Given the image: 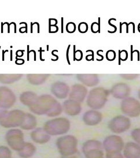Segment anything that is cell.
Masks as SVG:
<instances>
[{"instance_id":"1","label":"cell","mask_w":140,"mask_h":158,"mask_svg":"<svg viewBox=\"0 0 140 158\" xmlns=\"http://www.w3.org/2000/svg\"><path fill=\"white\" fill-rule=\"evenodd\" d=\"M109 94V90L103 87L92 89L87 97V105L94 110L101 109L107 102Z\"/></svg>"},{"instance_id":"2","label":"cell","mask_w":140,"mask_h":158,"mask_svg":"<svg viewBox=\"0 0 140 158\" xmlns=\"http://www.w3.org/2000/svg\"><path fill=\"white\" fill-rule=\"evenodd\" d=\"M58 102L50 94H42L38 97L36 102L29 107L30 110L38 115H47L54 107L57 104Z\"/></svg>"},{"instance_id":"3","label":"cell","mask_w":140,"mask_h":158,"mask_svg":"<svg viewBox=\"0 0 140 158\" xmlns=\"http://www.w3.org/2000/svg\"><path fill=\"white\" fill-rule=\"evenodd\" d=\"M56 145L63 157L69 156L78 152V140L71 135H63L59 138Z\"/></svg>"},{"instance_id":"4","label":"cell","mask_w":140,"mask_h":158,"mask_svg":"<svg viewBox=\"0 0 140 158\" xmlns=\"http://www.w3.org/2000/svg\"><path fill=\"white\" fill-rule=\"evenodd\" d=\"M70 122L65 118H57L45 123L43 129L50 135H64L70 130Z\"/></svg>"},{"instance_id":"5","label":"cell","mask_w":140,"mask_h":158,"mask_svg":"<svg viewBox=\"0 0 140 158\" xmlns=\"http://www.w3.org/2000/svg\"><path fill=\"white\" fill-rule=\"evenodd\" d=\"M25 113L19 110L8 112L0 119V125L5 128H12L20 126L23 122Z\"/></svg>"},{"instance_id":"6","label":"cell","mask_w":140,"mask_h":158,"mask_svg":"<svg viewBox=\"0 0 140 158\" xmlns=\"http://www.w3.org/2000/svg\"><path fill=\"white\" fill-rule=\"evenodd\" d=\"M103 144L96 139L86 141L82 147V151L86 158H104Z\"/></svg>"},{"instance_id":"7","label":"cell","mask_w":140,"mask_h":158,"mask_svg":"<svg viewBox=\"0 0 140 158\" xmlns=\"http://www.w3.org/2000/svg\"><path fill=\"white\" fill-rule=\"evenodd\" d=\"M131 123L130 119L123 115H117L112 118L108 123V128L112 132L121 134L129 130Z\"/></svg>"},{"instance_id":"8","label":"cell","mask_w":140,"mask_h":158,"mask_svg":"<svg viewBox=\"0 0 140 158\" xmlns=\"http://www.w3.org/2000/svg\"><path fill=\"white\" fill-rule=\"evenodd\" d=\"M121 110L126 116L138 117L140 115V102L135 98H126L121 101Z\"/></svg>"},{"instance_id":"9","label":"cell","mask_w":140,"mask_h":158,"mask_svg":"<svg viewBox=\"0 0 140 158\" xmlns=\"http://www.w3.org/2000/svg\"><path fill=\"white\" fill-rule=\"evenodd\" d=\"M5 139L10 147L17 151L22 148L25 144L23 133L19 129H10L7 131Z\"/></svg>"},{"instance_id":"10","label":"cell","mask_w":140,"mask_h":158,"mask_svg":"<svg viewBox=\"0 0 140 158\" xmlns=\"http://www.w3.org/2000/svg\"><path fill=\"white\" fill-rule=\"evenodd\" d=\"M103 148L107 152H121L124 148L125 143L121 137L111 135L107 137L103 143Z\"/></svg>"},{"instance_id":"11","label":"cell","mask_w":140,"mask_h":158,"mask_svg":"<svg viewBox=\"0 0 140 158\" xmlns=\"http://www.w3.org/2000/svg\"><path fill=\"white\" fill-rule=\"evenodd\" d=\"M16 102L14 92L6 86H0V105L6 109L10 108Z\"/></svg>"},{"instance_id":"12","label":"cell","mask_w":140,"mask_h":158,"mask_svg":"<svg viewBox=\"0 0 140 158\" xmlns=\"http://www.w3.org/2000/svg\"><path fill=\"white\" fill-rule=\"evenodd\" d=\"M131 88L126 83L119 82L114 84L109 90L110 94L117 99L123 100L129 98L130 94Z\"/></svg>"},{"instance_id":"13","label":"cell","mask_w":140,"mask_h":158,"mask_svg":"<svg viewBox=\"0 0 140 158\" xmlns=\"http://www.w3.org/2000/svg\"><path fill=\"white\" fill-rule=\"evenodd\" d=\"M88 95V89L84 85L76 84L72 86L69 94L70 99L78 102H82Z\"/></svg>"},{"instance_id":"14","label":"cell","mask_w":140,"mask_h":158,"mask_svg":"<svg viewBox=\"0 0 140 158\" xmlns=\"http://www.w3.org/2000/svg\"><path fill=\"white\" fill-rule=\"evenodd\" d=\"M70 89L65 82L57 81L51 86V92L57 98L64 99L70 94Z\"/></svg>"},{"instance_id":"15","label":"cell","mask_w":140,"mask_h":158,"mask_svg":"<svg viewBox=\"0 0 140 158\" xmlns=\"http://www.w3.org/2000/svg\"><path fill=\"white\" fill-rule=\"evenodd\" d=\"M103 119V115L97 110H91L86 112L83 115V121L89 126L97 125Z\"/></svg>"},{"instance_id":"16","label":"cell","mask_w":140,"mask_h":158,"mask_svg":"<svg viewBox=\"0 0 140 158\" xmlns=\"http://www.w3.org/2000/svg\"><path fill=\"white\" fill-rule=\"evenodd\" d=\"M63 110L68 115L76 116L80 113L82 111V107L80 102L71 99H68L63 102Z\"/></svg>"},{"instance_id":"17","label":"cell","mask_w":140,"mask_h":158,"mask_svg":"<svg viewBox=\"0 0 140 158\" xmlns=\"http://www.w3.org/2000/svg\"><path fill=\"white\" fill-rule=\"evenodd\" d=\"M123 156L125 158H139L140 157V146L135 143L129 142L125 144Z\"/></svg>"},{"instance_id":"18","label":"cell","mask_w":140,"mask_h":158,"mask_svg":"<svg viewBox=\"0 0 140 158\" xmlns=\"http://www.w3.org/2000/svg\"><path fill=\"white\" fill-rule=\"evenodd\" d=\"M31 138L36 143L43 144L50 140L51 137L43 128H38L31 132Z\"/></svg>"},{"instance_id":"19","label":"cell","mask_w":140,"mask_h":158,"mask_svg":"<svg viewBox=\"0 0 140 158\" xmlns=\"http://www.w3.org/2000/svg\"><path fill=\"white\" fill-rule=\"evenodd\" d=\"M76 78L88 87L96 86L100 83V78L97 74H77Z\"/></svg>"},{"instance_id":"20","label":"cell","mask_w":140,"mask_h":158,"mask_svg":"<svg viewBox=\"0 0 140 158\" xmlns=\"http://www.w3.org/2000/svg\"><path fill=\"white\" fill-rule=\"evenodd\" d=\"M38 98L36 93L31 91H27L20 94V100L23 104L30 107L36 102Z\"/></svg>"},{"instance_id":"21","label":"cell","mask_w":140,"mask_h":158,"mask_svg":"<svg viewBox=\"0 0 140 158\" xmlns=\"http://www.w3.org/2000/svg\"><path fill=\"white\" fill-rule=\"evenodd\" d=\"M37 124V122L35 116L30 113H27L25 114L23 122L20 127L23 130H32L36 127Z\"/></svg>"},{"instance_id":"22","label":"cell","mask_w":140,"mask_h":158,"mask_svg":"<svg viewBox=\"0 0 140 158\" xmlns=\"http://www.w3.org/2000/svg\"><path fill=\"white\" fill-rule=\"evenodd\" d=\"M36 151V148L33 144L27 143L24 145L23 148L19 152V156L22 158H30L32 157Z\"/></svg>"},{"instance_id":"23","label":"cell","mask_w":140,"mask_h":158,"mask_svg":"<svg viewBox=\"0 0 140 158\" xmlns=\"http://www.w3.org/2000/svg\"><path fill=\"white\" fill-rule=\"evenodd\" d=\"M50 76V74H27V78L30 84L40 85L43 84Z\"/></svg>"},{"instance_id":"24","label":"cell","mask_w":140,"mask_h":158,"mask_svg":"<svg viewBox=\"0 0 140 158\" xmlns=\"http://www.w3.org/2000/svg\"><path fill=\"white\" fill-rule=\"evenodd\" d=\"M23 74H0V82L11 84L18 81L23 77Z\"/></svg>"},{"instance_id":"25","label":"cell","mask_w":140,"mask_h":158,"mask_svg":"<svg viewBox=\"0 0 140 158\" xmlns=\"http://www.w3.org/2000/svg\"><path fill=\"white\" fill-rule=\"evenodd\" d=\"M12 152L10 148L4 146L0 147V158H11Z\"/></svg>"},{"instance_id":"26","label":"cell","mask_w":140,"mask_h":158,"mask_svg":"<svg viewBox=\"0 0 140 158\" xmlns=\"http://www.w3.org/2000/svg\"><path fill=\"white\" fill-rule=\"evenodd\" d=\"M129 57L128 52L126 50H119L118 52V64H121V61H125L127 60Z\"/></svg>"},{"instance_id":"27","label":"cell","mask_w":140,"mask_h":158,"mask_svg":"<svg viewBox=\"0 0 140 158\" xmlns=\"http://www.w3.org/2000/svg\"><path fill=\"white\" fill-rule=\"evenodd\" d=\"M131 135L133 139L134 140L135 143L140 146V128L134 129L132 131Z\"/></svg>"},{"instance_id":"28","label":"cell","mask_w":140,"mask_h":158,"mask_svg":"<svg viewBox=\"0 0 140 158\" xmlns=\"http://www.w3.org/2000/svg\"><path fill=\"white\" fill-rule=\"evenodd\" d=\"M98 22H93L91 24L90 30L93 33H100V30H101V26H100V22L101 19L100 18H98Z\"/></svg>"},{"instance_id":"29","label":"cell","mask_w":140,"mask_h":158,"mask_svg":"<svg viewBox=\"0 0 140 158\" xmlns=\"http://www.w3.org/2000/svg\"><path fill=\"white\" fill-rule=\"evenodd\" d=\"M75 45H74V61H80L83 59V52L81 50H76Z\"/></svg>"},{"instance_id":"30","label":"cell","mask_w":140,"mask_h":158,"mask_svg":"<svg viewBox=\"0 0 140 158\" xmlns=\"http://www.w3.org/2000/svg\"><path fill=\"white\" fill-rule=\"evenodd\" d=\"M105 57L107 60L109 61L115 60L117 57V53L116 52L112 49L108 50L105 54Z\"/></svg>"},{"instance_id":"31","label":"cell","mask_w":140,"mask_h":158,"mask_svg":"<svg viewBox=\"0 0 140 158\" xmlns=\"http://www.w3.org/2000/svg\"><path fill=\"white\" fill-rule=\"evenodd\" d=\"M78 31H79L80 33L84 34V33H86L88 31L89 26H88V24L87 23L84 22H80L78 24Z\"/></svg>"},{"instance_id":"32","label":"cell","mask_w":140,"mask_h":158,"mask_svg":"<svg viewBox=\"0 0 140 158\" xmlns=\"http://www.w3.org/2000/svg\"><path fill=\"white\" fill-rule=\"evenodd\" d=\"M65 28H66L67 32L71 34V33H74L76 31V26L75 23L71 22H68V23L67 24Z\"/></svg>"},{"instance_id":"33","label":"cell","mask_w":140,"mask_h":158,"mask_svg":"<svg viewBox=\"0 0 140 158\" xmlns=\"http://www.w3.org/2000/svg\"><path fill=\"white\" fill-rule=\"evenodd\" d=\"M105 158H125L124 156L121 152H107Z\"/></svg>"},{"instance_id":"34","label":"cell","mask_w":140,"mask_h":158,"mask_svg":"<svg viewBox=\"0 0 140 158\" xmlns=\"http://www.w3.org/2000/svg\"><path fill=\"white\" fill-rule=\"evenodd\" d=\"M120 77L125 80L133 81L139 77V74H120Z\"/></svg>"},{"instance_id":"35","label":"cell","mask_w":140,"mask_h":158,"mask_svg":"<svg viewBox=\"0 0 140 158\" xmlns=\"http://www.w3.org/2000/svg\"><path fill=\"white\" fill-rule=\"evenodd\" d=\"M86 52H90V53L86 55L85 57L86 60L88 61L94 60V53L93 51V50H87Z\"/></svg>"},{"instance_id":"36","label":"cell","mask_w":140,"mask_h":158,"mask_svg":"<svg viewBox=\"0 0 140 158\" xmlns=\"http://www.w3.org/2000/svg\"><path fill=\"white\" fill-rule=\"evenodd\" d=\"M131 61L133 60V56H134V53H137V60L140 61V53L138 50H133V46L131 45Z\"/></svg>"},{"instance_id":"37","label":"cell","mask_w":140,"mask_h":158,"mask_svg":"<svg viewBox=\"0 0 140 158\" xmlns=\"http://www.w3.org/2000/svg\"><path fill=\"white\" fill-rule=\"evenodd\" d=\"M58 31H59V27L57 25H49V33H56Z\"/></svg>"},{"instance_id":"38","label":"cell","mask_w":140,"mask_h":158,"mask_svg":"<svg viewBox=\"0 0 140 158\" xmlns=\"http://www.w3.org/2000/svg\"><path fill=\"white\" fill-rule=\"evenodd\" d=\"M7 110L6 109L4 108L3 107H2L1 105H0V119L1 118H2L4 116H5L6 115V114L7 113Z\"/></svg>"},{"instance_id":"39","label":"cell","mask_w":140,"mask_h":158,"mask_svg":"<svg viewBox=\"0 0 140 158\" xmlns=\"http://www.w3.org/2000/svg\"><path fill=\"white\" fill-rule=\"evenodd\" d=\"M70 47H71V45H69L68 46V48L67 49V52H66V58H67V61L69 65H71V63H70V59H69V51H70Z\"/></svg>"},{"instance_id":"40","label":"cell","mask_w":140,"mask_h":158,"mask_svg":"<svg viewBox=\"0 0 140 158\" xmlns=\"http://www.w3.org/2000/svg\"><path fill=\"white\" fill-rule=\"evenodd\" d=\"M108 24H109L111 27H113V29H114V30H113V31L111 34L116 33L117 31V27L115 26V25H114V24H113L111 23V19H110L109 20H108Z\"/></svg>"},{"instance_id":"41","label":"cell","mask_w":140,"mask_h":158,"mask_svg":"<svg viewBox=\"0 0 140 158\" xmlns=\"http://www.w3.org/2000/svg\"><path fill=\"white\" fill-rule=\"evenodd\" d=\"M15 63L18 65H22L24 63V60L22 59H20V58H16V60L15 61Z\"/></svg>"},{"instance_id":"42","label":"cell","mask_w":140,"mask_h":158,"mask_svg":"<svg viewBox=\"0 0 140 158\" xmlns=\"http://www.w3.org/2000/svg\"><path fill=\"white\" fill-rule=\"evenodd\" d=\"M57 20L56 19H49V25H57Z\"/></svg>"},{"instance_id":"43","label":"cell","mask_w":140,"mask_h":158,"mask_svg":"<svg viewBox=\"0 0 140 158\" xmlns=\"http://www.w3.org/2000/svg\"><path fill=\"white\" fill-rule=\"evenodd\" d=\"M24 52V50H18V51H17L16 52V56H18V57H22L23 55Z\"/></svg>"},{"instance_id":"44","label":"cell","mask_w":140,"mask_h":158,"mask_svg":"<svg viewBox=\"0 0 140 158\" xmlns=\"http://www.w3.org/2000/svg\"><path fill=\"white\" fill-rule=\"evenodd\" d=\"M63 158H82L79 154L78 153H75L74 155H71L69 156H66V157H63Z\"/></svg>"},{"instance_id":"45","label":"cell","mask_w":140,"mask_h":158,"mask_svg":"<svg viewBox=\"0 0 140 158\" xmlns=\"http://www.w3.org/2000/svg\"><path fill=\"white\" fill-rule=\"evenodd\" d=\"M100 50H98V51H97V55L100 57V59L97 60V61H101L104 60V56H103L102 55H101V54L100 53Z\"/></svg>"},{"instance_id":"46","label":"cell","mask_w":140,"mask_h":158,"mask_svg":"<svg viewBox=\"0 0 140 158\" xmlns=\"http://www.w3.org/2000/svg\"><path fill=\"white\" fill-rule=\"evenodd\" d=\"M63 22H64V18H61V33H63Z\"/></svg>"},{"instance_id":"47","label":"cell","mask_w":140,"mask_h":158,"mask_svg":"<svg viewBox=\"0 0 140 158\" xmlns=\"http://www.w3.org/2000/svg\"><path fill=\"white\" fill-rule=\"evenodd\" d=\"M51 55H53V56H55L56 57V59H57V60H58L59 59V56H57V55H56L55 54H54V53H53V52H51Z\"/></svg>"},{"instance_id":"48","label":"cell","mask_w":140,"mask_h":158,"mask_svg":"<svg viewBox=\"0 0 140 158\" xmlns=\"http://www.w3.org/2000/svg\"><path fill=\"white\" fill-rule=\"evenodd\" d=\"M121 27H122V23L121 22H120V33H121V29H122V28H121Z\"/></svg>"},{"instance_id":"49","label":"cell","mask_w":140,"mask_h":158,"mask_svg":"<svg viewBox=\"0 0 140 158\" xmlns=\"http://www.w3.org/2000/svg\"><path fill=\"white\" fill-rule=\"evenodd\" d=\"M137 28H138V31L140 32V23L138 24V26H137Z\"/></svg>"},{"instance_id":"50","label":"cell","mask_w":140,"mask_h":158,"mask_svg":"<svg viewBox=\"0 0 140 158\" xmlns=\"http://www.w3.org/2000/svg\"><path fill=\"white\" fill-rule=\"evenodd\" d=\"M138 96L140 99V89L138 90Z\"/></svg>"},{"instance_id":"51","label":"cell","mask_w":140,"mask_h":158,"mask_svg":"<svg viewBox=\"0 0 140 158\" xmlns=\"http://www.w3.org/2000/svg\"></svg>"}]
</instances>
